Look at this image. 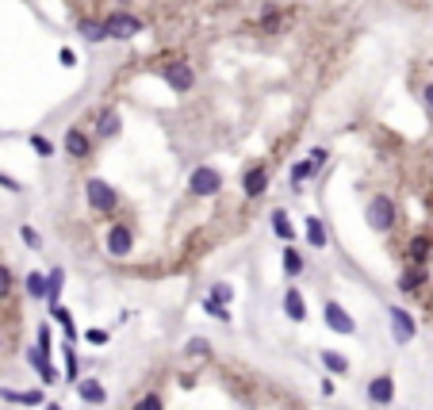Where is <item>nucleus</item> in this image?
<instances>
[{
	"label": "nucleus",
	"mask_w": 433,
	"mask_h": 410,
	"mask_svg": "<svg viewBox=\"0 0 433 410\" xmlns=\"http://www.w3.org/2000/svg\"><path fill=\"white\" fill-rule=\"evenodd\" d=\"M12 287H16V276H12V269L4 261H0V299L12 296Z\"/></svg>",
	"instance_id": "c756f323"
},
{
	"label": "nucleus",
	"mask_w": 433,
	"mask_h": 410,
	"mask_svg": "<svg viewBox=\"0 0 433 410\" xmlns=\"http://www.w3.org/2000/svg\"><path fill=\"white\" fill-rule=\"evenodd\" d=\"M303 269H307V261H303L300 249H295V246H284V276L295 280V276H303Z\"/></svg>",
	"instance_id": "aec40b11"
},
{
	"label": "nucleus",
	"mask_w": 433,
	"mask_h": 410,
	"mask_svg": "<svg viewBox=\"0 0 433 410\" xmlns=\"http://www.w3.org/2000/svg\"><path fill=\"white\" fill-rule=\"evenodd\" d=\"M322 322L333 330V334H345V337L357 334V322H353V314L345 311L342 303H326V307H322Z\"/></svg>",
	"instance_id": "9d476101"
},
{
	"label": "nucleus",
	"mask_w": 433,
	"mask_h": 410,
	"mask_svg": "<svg viewBox=\"0 0 433 410\" xmlns=\"http://www.w3.org/2000/svg\"><path fill=\"white\" fill-rule=\"evenodd\" d=\"M84 341H89L92 349H104V345H108V330H89V334H84Z\"/></svg>",
	"instance_id": "f704fd0d"
},
{
	"label": "nucleus",
	"mask_w": 433,
	"mask_h": 410,
	"mask_svg": "<svg viewBox=\"0 0 433 410\" xmlns=\"http://www.w3.org/2000/svg\"><path fill=\"white\" fill-rule=\"evenodd\" d=\"M315 172H318V169H315L311 161H295V165H292V188L303 192V181H311Z\"/></svg>",
	"instance_id": "bb28decb"
},
{
	"label": "nucleus",
	"mask_w": 433,
	"mask_h": 410,
	"mask_svg": "<svg viewBox=\"0 0 433 410\" xmlns=\"http://www.w3.org/2000/svg\"><path fill=\"white\" fill-rule=\"evenodd\" d=\"M425 276H430L425 269H414V265H407V269L399 272V280H395V284H399V292H403V296H414V292H422Z\"/></svg>",
	"instance_id": "2eb2a0df"
},
{
	"label": "nucleus",
	"mask_w": 433,
	"mask_h": 410,
	"mask_svg": "<svg viewBox=\"0 0 433 410\" xmlns=\"http://www.w3.org/2000/svg\"><path fill=\"white\" fill-rule=\"evenodd\" d=\"M203 311L211 314V319H219V322H230V311H226V303H215V299H203Z\"/></svg>",
	"instance_id": "7c9ffc66"
},
{
	"label": "nucleus",
	"mask_w": 433,
	"mask_h": 410,
	"mask_svg": "<svg viewBox=\"0 0 433 410\" xmlns=\"http://www.w3.org/2000/svg\"><path fill=\"white\" fill-rule=\"evenodd\" d=\"M84 199H89V207L96 215H116L119 211V192L111 188L108 181H100V177H92V181L84 184Z\"/></svg>",
	"instance_id": "f03ea898"
},
{
	"label": "nucleus",
	"mask_w": 433,
	"mask_h": 410,
	"mask_svg": "<svg viewBox=\"0 0 433 410\" xmlns=\"http://www.w3.org/2000/svg\"><path fill=\"white\" fill-rule=\"evenodd\" d=\"M365 399L372 402V407H391V402H395V380H391V372H380V376L368 380Z\"/></svg>",
	"instance_id": "6e6552de"
},
{
	"label": "nucleus",
	"mask_w": 433,
	"mask_h": 410,
	"mask_svg": "<svg viewBox=\"0 0 433 410\" xmlns=\"http://www.w3.org/2000/svg\"><path fill=\"white\" fill-rule=\"evenodd\" d=\"M268 222H273V234L284 242V246H292V238H295V226H292V215L284 211V207H276L273 215H268Z\"/></svg>",
	"instance_id": "f3484780"
},
{
	"label": "nucleus",
	"mask_w": 433,
	"mask_h": 410,
	"mask_svg": "<svg viewBox=\"0 0 433 410\" xmlns=\"http://www.w3.org/2000/svg\"><path fill=\"white\" fill-rule=\"evenodd\" d=\"M119 127H123V123H119V112H116V107H104V112L96 115V139H116Z\"/></svg>",
	"instance_id": "a211bd4d"
},
{
	"label": "nucleus",
	"mask_w": 433,
	"mask_h": 410,
	"mask_svg": "<svg viewBox=\"0 0 433 410\" xmlns=\"http://www.w3.org/2000/svg\"><path fill=\"white\" fill-rule=\"evenodd\" d=\"M19 238H24L31 249H39V246H42V238H39V230H35V226H19Z\"/></svg>",
	"instance_id": "e433bc0d"
},
{
	"label": "nucleus",
	"mask_w": 433,
	"mask_h": 410,
	"mask_svg": "<svg viewBox=\"0 0 433 410\" xmlns=\"http://www.w3.org/2000/svg\"><path fill=\"white\" fill-rule=\"evenodd\" d=\"M39 353H46L50 357V349H54V337H50V326H39V345H35Z\"/></svg>",
	"instance_id": "72a5a7b5"
},
{
	"label": "nucleus",
	"mask_w": 433,
	"mask_h": 410,
	"mask_svg": "<svg viewBox=\"0 0 433 410\" xmlns=\"http://www.w3.org/2000/svg\"><path fill=\"white\" fill-rule=\"evenodd\" d=\"M81 35L89 42H104L108 39V27H104V19H81Z\"/></svg>",
	"instance_id": "a878e982"
},
{
	"label": "nucleus",
	"mask_w": 433,
	"mask_h": 410,
	"mask_svg": "<svg viewBox=\"0 0 433 410\" xmlns=\"http://www.w3.org/2000/svg\"><path fill=\"white\" fill-rule=\"evenodd\" d=\"M303 230H307V242H311V249H326V226H322V219H318V215H307Z\"/></svg>",
	"instance_id": "412c9836"
},
{
	"label": "nucleus",
	"mask_w": 433,
	"mask_h": 410,
	"mask_svg": "<svg viewBox=\"0 0 433 410\" xmlns=\"http://www.w3.org/2000/svg\"><path fill=\"white\" fill-rule=\"evenodd\" d=\"M422 100H425V107H430V112H433V81H430V84H425V89H422Z\"/></svg>",
	"instance_id": "ea45409f"
},
{
	"label": "nucleus",
	"mask_w": 433,
	"mask_h": 410,
	"mask_svg": "<svg viewBox=\"0 0 433 410\" xmlns=\"http://www.w3.org/2000/svg\"><path fill=\"white\" fill-rule=\"evenodd\" d=\"M188 192H192L196 199L219 196V192H223V172L211 169V165H196V169H192V177H188Z\"/></svg>",
	"instance_id": "7ed1b4c3"
},
{
	"label": "nucleus",
	"mask_w": 433,
	"mask_h": 410,
	"mask_svg": "<svg viewBox=\"0 0 433 410\" xmlns=\"http://www.w3.org/2000/svg\"><path fill=\"white\" fill-rule=\"evenodd\" d=\"M62 146H66V154L73 157V161H84V157H92V139L81 131V127H69V131H66V142H62Z\"/></svg>",
	"instance_id": "9b49d317"
},
{
	"label": "nucleus",
	"mask_w": 433,
	"mask_h": 410,
	"mask_svg": "<svg viewBox=\"0 0 433 410\" xmlns=\"http://www.w3.org/2000/svg\"><path fill=\"white\" fill-rule=\"evenodd\" d=\"M322 368L333 372V376H345V372H349V357L333 353V349H322Z\"/></svg>",
	"instance_id": "b1692460"
},
{
	"label": "nucleus",
	"mask_w": 433,
	"mask_h": 410,
	"mask_svg": "<svg viewBox=\"0 0 433 410\" xmlns=\"http://www.w3.org/2000/svg\"><path fill=\"white\" fill-rule=\"evenodd\" d=\"M365 219L376 234H387V230H395V222H399V204H395L387 192H376L365 207Z\"/></svg>",
	"instance_id": "f257e3e1"
},
{
	"label": "nucleus",
	"mask_w": 433,
	"mask_h": 410,
	"mask_svg": "<svg viewBox=\"0 0 433 410\" xmlns=\"http://www.w3.org/2000/svg\"><path fill=\"white\" fill-rule=\"evenodd\" d=\"M66 380L69 384H81V364H77V357H73V345H66Z\"/></svg>",
	"instance_id": "cd10ccee"
},
{
	"label": "nucleus",
	"mask_w": 433,
	"mask_h": 410,
	"mask_svg": "<svg viewBox=\"0 0 433 410\" xmlns=\"http://www.w3.org/2000/svg\"><path fill=\"white\" fill-rule=\"evenodd\" d=\"M46 410H62V407H58V402H50V407H46Z\"/></svg>",
	"instance_id": "79ce46f5"
},
{
	"label": "nucleus",
	"mask_w": 433,
	"mask_h": 410,
	"mask_svg": "<svg viewBox=\"0 0 433 410\" xmlns=\"http://www.w3.org/2000/svg\"><path fill=\"white\" fill-rule=\"evenodd\" d=\"M161 77H165V84L173 92H181V96L196 84V69H192L188 62H165V66H161Z\"/></svg>",
	"instance_id": "0eeeda50"
},
{
	"label": "nucleus",
	"mask_w": 433,
	"mask_h": 410,
	"mask_svg": "<svg viewBox=\"0 0 433 410\" xmlns=\"http://www.w3.org/2000/svg\"><path fill=\"white\" fill-rule=\"evenodd\" d=\"M242 192H246V199H261L268 192V165L265 161L250 165V169L242 172Z\"/></svg>",
	"instance_id": "1a4fd4ad"
},
{
	"label": "nucleus",
	"mask_w": 433,
	"mask_h": 410,
	"mask_svg": "<svg viewBox=\"0 0 433 410\" xmlns=\"http://www.w3.org/2000/svg\"><path fill=\"white\" fill-rule=\"evenodd\" d=\"M184 353L188 357H211V345L203 341V337H192V341L184 345Z\"/></svg>",
	"instance_id": "2f4dec72"
},
{
	"label": "nucleus",
	"mask_w": 433,
	"mask_h": 410,
	"mask_svg": "<svg viewBox=\"0 0 433 410\" xmlns=\"http://www.w3.org/2000/svg\"><path fill=\"white\" fill-rule=\"evenodd\" d=\"M111 4H119V8H127V4H134V0H111Z\"/></svg>",
	"instance_id": "a19ab883"
},
{
	"label": "nucleus",
	"mask_w": 433,
	"mask_h": 410,
	"mask_svg": "<svg viewBox=\"0 0 433 410\" xmlns=\"http://www.w3.org/2000/svg\"><path fill=\"white\" fill-rule=\"evenodd\" d=\"M77 395H81V402H92V407H104V402H108V391H104L100 380H81V384H77Z\"/></svg>",
	"instance_id": "6ab92c4d"
},
{
	"label": "nucleus",
	"mask_w": 433,
	"mask_h": 410,
	"mask_svg": "<svg viewBox=\"0 0 433 410\" xmlns=\"http://www.w3.org/2000/svg\"><path fill=\"white\" fill-rule=\"evenodd\" d=\"M430 253H433L430 234H414V238L407 242V261L414 265V269H425V265H430Z\"/></svg>",
	"instance_id": "f8f14e48"
},
{
	"label": "nucleus",
	"mask_w": 433,
	"mask_h": 410,
	"mask_svg": "<svg viewBox=\"0 0 433 410\" xmlns=\"http://www.w3.org/2000/svg\"><path fill=\"white\" fill-rule=\"evenodd\" d=\"M0 399L16 402V407H39V402H46V391H42V387H35V391H12V387H0Z\"/></svg>",
	"instance_id": "dca6fc26"
},
{
	"label": "nucleus",
	"mask_w": 433,
	"mask_h": 410,
	"mask_svg": "<svg viewBox=\"0 0 433 410\" xmlns=\"http://www.w3.org/2000/svg\"><path fill=\"white\" fill-rule=\"evenodd\" d=\"M31 146H35V154H42V157H50V154H54L50 139H42V134H31Z\"/></svg>",
	"instance_id": "c9c22d12"
},
{
	"label": "nucleus",
	"mask_w": 433,
	"mask_h": 410,
	"mask_svg": "<svg viewBox=\"0 0 433 410\" xmlns=\"http://www.w3.org/2000/svg\"><path fill=\"white\" fill-rule=\"evenodd\" d=\"M50 319H54V322H62V330H66V341L73 345V341H77V326H73V314H69L66 307L58 303V307H50Z\"/></svg>",
	"instance_id": "393cba45"
},
{
	"label": "nucleus",
	"mask_w": 433,
	"mask_h": 410,
	"mask_svg": "<svg viewBox=\"0 0 433 410\" xmlns=\"http://www.w3.org/2000/svg\"><path fill=\"white\" fill-rule=\"evenodd\" d=\"M0 349H4V337H0Z\"/></svg>",
	"instance_id": "37998d69"
},
{
	"label": "nucleus",
	"mask_w": 433,
	"mask_h": 410,
	"mask_svg": "<svg viewBox=\"0 0 433 410\" xmlns=\"http://www.w3.org/2000/svg\"><path fill=\"white\" fill-rule=\"evenodd\" d=\"M104 27H108V39H131V35L142 31V19L134 16V12L119 8V12H111V16L104 19Z\"/></svg>",
	"instance_id": "423d86ee"
},
{
	"label": "nucleus",
	"mask_w": 433,
	"mask_h": 410,
	"mask_svg": "<svg viewBox=\"0 0 433 410\" xmlns=\"http://www.w3.org/2000/svg\"><path fill=\"white\" fill-rule=\"evenodd\" d=\"M284 314L292 322H307V299H303L300 287H288L284 292Z\"/></svg>",
	"instance_id": "ddd939ff"
},
{
	"label": "nucleus",
	"mask_w": 433,
	"mask_h": 410,
	"mask_svg": "<svg viewBox=\"0 0 433 410\" xmlns=\"http://www.w3.org/2000/svg\"><path fill=\"white\" fill-rule=\"evenodd\" d=\"M46 280H50L46 303H50V307H58V303H62V287H66V269H50V272H46Z\"/></svg>",
	"instance_id": "4be33fe9"
},
{
	"label": "nucleus",
	"mask_w": 433,
	"mask_h": 410,
	"mask_svg": "<svg viewBox=\"0 0 433 410\" xmlns=\"http://www.w3.org/2000/svg\"><path fill=\"white\" fill-rule=\"evenodd\" d=\"M387 322H391V337L399 345H407V341H414V334H418V322H414V314L407 311V307H387Z\"/></svg>",
	"instance_id": "20e7f679"
},
{
	"label": "nucleus",
	"mask_w": 433,
	"mask_h": 410,
	"mask_svg": "<svg viewBox=\"0 0 433 410\" xmlns=\"http://www.w3.org/2000/svg\"><path fill=\"white\" fill-rule=\"evenodd\" d=\"M326 161H330V150H326V146H315V150H311V165H315V169H322Z\"/></svg>",
	"instance_id": "4c0bfd02"
},
{
	"label": "nucleus",
	"mask_w": 433,
	"mask_h": 410,
	"mask_svg": "<svg viewBox=\"0 0 433 410\" xmlns=\"http://www.w3.org/2000/svg\"><path fill=\"white\" fill-rule=\"evenodd\" d=\"M27 361H31V368L39 372V380H42L46 387L58 384V368L50 364V357H46V353H39V349H27Z\"/></svg>",
	"instance_id": "4468645a"
},
{
	"label": "nucleus",
	"mask_w": 433,
	"mask_h": 410,
	"mask_svg": "<svg viewBox=\"0 0 433 410\" xmlns=\"http://www.w3.org/2000/svg\"><path fill=\"white\" fill-rule=\"evenodd\" d=\"M134 410H165V399H161L158 391H146L138 402H134Z\"/></svg>",
	"instance_id": "c85d7f7f"
},
{
	"label": "nucleus",
	"mask_w": 433,
	"mask_h": 410,
	"mask_svg": "<svg viewBox=\"0 0 433 410\" xmlns=\"http://www.w3.org/2000/svg\"><path fill=\"white\" fill-rule=\"evenodd\" d=\"M211 299H215V303H230V299H234V287H230V284H211Z\"/></svg>",
	"instance_id": "473e14b6"
},
{
	"label": "nucleus",
	"mask_w": 433,
	"mask_h": 410,
	"mask_svg": "<svg viewBox=\"0 0 433 410\" xmlns=\"http://www.w3.org/2000/svg\"><path fill=\"white\" fill-rule=\"evenodd\" d=\"M0 188H8V192H19L24 184L16 181V177H8V172H0Z\"/></svg>",
	"instance_id": "58836bf2"
},
{
	"label": "nucleus",
	"mask_w": 433,
	"mask_h": 410,
	"mask_svg": "<svg viewBox=\"0 0 433 410\" xmlns=\"http://www.w3.org/2000/svg\"><path fill=\"white\" fill-rule=\"evenodd\" d=\"M24 287H27V296H31V299H46V292H50V280L42 276V272H27Z\"/></svg>",
	"instance_id": "5701e85b"
},
{
	"label": "nucleus",
	"mask_w": 433,
	"mask_h": 410,
	"mask_svg": "<svg viewBox=\"0 0 433 410\" xmlns=\"http://www.w3.org/2000/svg\"><path fill=\"white\" fill-rule=\"evenodd\" d=\"M104 249H108V257H131V249H134V230L127 226V222H111V226H108V238H104Z\"/></svg>",
	"instance_id": "39448f33"
}]
</instances>
